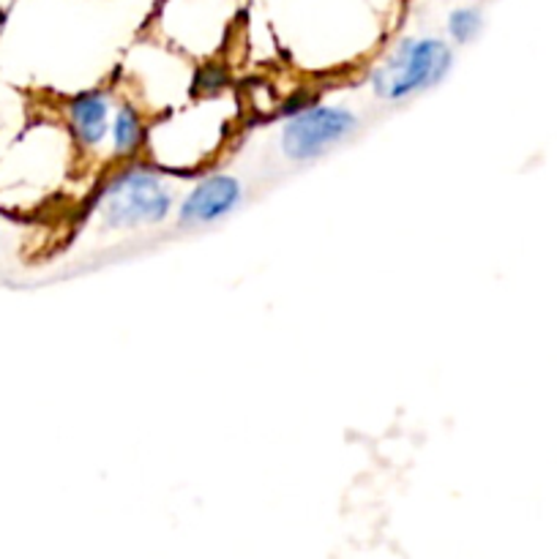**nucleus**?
<instances>
[{
    "instance_id": "nucleus-1",
    "label": "nucleus",
    "mask_w": 557,
    "mask_h": 559,
    "mask_svg": "<svg viewBox=\"0 0 557 559\" xmlns=\"http://www.w3.org/2000/svg\"><path fill=\"white\" fill-rule=\"evenodd\" d=\"M175 200L167 175L142 162H126L98 191L96 216L107 233L158 227L175 213Z\"/></svg>"
},
{
    "instance_id": "nucleus-2",
    "label": "nucleus",
    "mask_w": 557,
    "mask_h": 559,
    "mask_svg": "<svg viewBox=\"0 0 557 559\" xmlns=\"http://www.w3.org/2000/svg\"><path fill=\"white\" fill-rule=\"evenodd\" d=\"M453 44L437 36H404L369 71L366 85L377 102L407 104L435 91L453 71Z\"/></svg>"
},
{
    "instance_id": "nucleus-3",
    "label": "nucleus",
    "mask_w": 557,
    "mask_h": 559,
    "mask_svg": "<svg viewBox=\"0 0 557 559\" xmlns=\"http://www.w3.org/2000/svg\"><path fill=\"white\" fill-rule=\"evenodd\" d=\"M360 131L358 112L342 104H315L306 112L284 120L278 151L293 164H311L342 147Z\"/></svg>"
},
{
    "instance_id": "nucleus-4",
    "label": "nucleus",
    "mask_w": 557,
    "mask_h": 559,
    "mask_svg": "<svg viewBox=\"0 0 557 559\" xmlns=\"http://www.w3.org/2000/svg\"><path fill=\"white\" fill-rule=\"evenodd\" d=\"M246 200L240 178L229 173H208L191 186L175 211L180 229H205L233 216Z\"/></svg>"
},
{
    "instance_id": "nucleus-5",
    "label": "nucleus",
    "mask_w": 557,
    "mask_h": 559,
    "mask_svg": "<svg viewBox=\"0 0 557 559\" xmlns=\"http://www.w3.org/2000/svg\"><path fill=\"white\" fill-rule=\"evenodd\" d=\"M112 109L115 102L107 87H87L66 102V129L76 151L93 153L104 145Z\"/></svg>"
},
{
    "instance_id": "nucleus-6",
    "label": "nucleus",
    "mask_w": 557,
    "mask_h": 559,
    "mask_svg": "<svg viewBox=\"0 0 557 559\" xmlns=\"http://www.w3.org/2000/svg\"><path fill=\"white\" fill-rule=\"evenodd\" d=\"M109 156L115 162H137L145 151L147 142V126L145 115L137 107L134 102L123 98V102L115 104L112 120H109Z\"/></svg>"
},
{
    "instance_id": "nucleus-7",
    "label": "nucleus",
    "mask_w": 557,
    "mask_h": 559,
    "mask_svg": "<svg viewBox=\"0 0 557 559\" xmlns=\"http://www.w3.org/2000/svg\"><path fill=\"white\" fill-rule=\"evenodd\" d=\"M448 38L457 47H464V44H473L475 38L484 31V11L478 5H459L448 14Z\"/></svg>"
},
{
    "instance_id": "nucleus-8",
    "label": "nucleus",
    "mask_w": 557,
    "mask_h": 559,
    "mask_svg": "<svg viewBox=\"0 0 557 559\" xmlns=\"http://www.w3.org/2000/svg\"><path fill=\"white\" fill-rule=\"evenodd\" d=\"M191 85H194L197 96H216V93H222L229 85V71L222 63H216V60H208V63L197 69Z\"/></svg>"
},
{
    "instance_id": "nucleus-9",
    "label": "nucleus",
    "mask_w": 557,
    "mask_h": 559,
    "mask_svg": "<svg viewBox=\"0 0 557 559\" xmlns=\"http://www.w3.org/2000/svg\"><path fill=\"white\" fill-rule=\"evenodd\" d=\"M315 104H320V91H317V87H298V91L289 93V96L284 98L282 107H278V115L287 120L293 118V115L306 112V109L315 107Z\"/></svg>"
},
{
    "instance_id": "nucleus-10",
    "label": "nucleus",
    "mask_w": 557,
    "mask_h": 559,
    "mask_svg": "<svg viewBox=\"0 0 557 559\" xmlns=\"http://www.w3.org/2000/svg\"><path fill=\"white\" fill-rule=\"evenodd\" d=\"M0 246H3V235H0Z\"/></svg>"
}]
</instances>
